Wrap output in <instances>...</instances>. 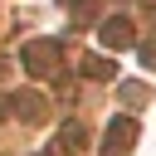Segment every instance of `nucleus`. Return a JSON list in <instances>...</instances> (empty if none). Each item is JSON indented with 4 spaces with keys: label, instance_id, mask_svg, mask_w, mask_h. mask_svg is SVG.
<instances>
[{
    "label": "nucleus",
    "instance_id": "1",
    "mask_svg": "<svg viewBox=\"0 0 156 156\" xmlns=\"http://www.w3.org/2000/svg\"><path fill=\"white\" fill-rule=\"evenodd\" d=\"M54 63H58V39H39V44L24 49V68L29 73H49Z\"/></svg>",
    "mask_w": 156,
    "mask_h": 156
},
{
    "label": "nucleus",
    "instance_id": "2",
    "mask_svg": "<svg viewBox=\"0 0 156 156\" xmlns=\"http://www.w3.org/2000/svg\"><path fill=\"white\" fill-rule=\"evenodd\" d=\"M136 141V122L132 117H117L112 127H107V136H102V156H117V151H127Z\"/></svg>",
    "mask_w": 156,
    "mask_h": 156
},
{
    "label": "nucleus",
    "instance_id": "3",
    "mask_svg": "<svg viewBox=\"0 0 156 156\" xmlns=\"http://www.w3.org/2000/svg\"><path fill=\"white\" fill-rule=\"evenodd\" d=\"M98 34H102V44H107V49H132V20H122V15H117V20H107Z\"/></svg>",
    "mask_w": 156,
    "mask_h": 156
},
{
    "label": "nucleus",
    "instance_id": "4",
    "mask_svg": "<svg viewBox=\"0 0 156 156\" xmlns=\"http://www.w3.org/2000/svg\"><path fill=\"white\" fill-rule=\"evenodd\" d=\"M15 112H24V117H39V112H44V98H34V93H20V98H15Z\"/></svg>",
    "mask_w": 156,
    "mask_h": 156
},
{
    "label": "nucleus",
    "instance_id": "5",
    "mask_svg": "<svg viewBox=\"0 0 156 156\" xmlns=\"http://www.w3.org/2000/svg\"><path fill=\"white\" fill-rule=\"evenodd\" d=\"M83 73H93V78H117V63H107V58H88Z\"/></svg>",
    "mask_w": 156,
    "mask_h": 156
}]
</instances>
